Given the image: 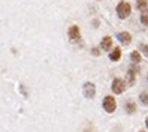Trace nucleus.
<instances>
[{
    "mask_svg": "<svg viewBox=\"0 0 148 132\" xmlns=\"http://www.w3.org/2000/svg\"><path fill=\"white\" fill-rule=\"evenodd\" d=\"M109 59H111L112 62H118V60L121 59V50H120L118 47H115L114 50L111 51V54H109Z\"/></svg>",
    "mask_w": 148,
    "mask_h": 132,
    "instance_id": "8",
    "label": "nucleus"
},
{
    "mask_svg": "<svg viewBox=\"0 0 148 132\" xmlns=\"http://www.w3.org/2000/svg\"><path fill=\"white\" fill-rule=\"evenodd\" d=\"M145 125H147V128H148V119H147V122H145Z\"/></svg>",
    "mask_w": 148,
    "mask_h": 132,
    "instance_id": "16",
    "label": "nucleus"
},
{
    "mask_svg": "<svg viewBox=\"0 0 148 132\" xmlns=\"http://www.w3.org/2000/svg\"><path fill=\"white\" fill-rule=\"evenodd\" d=\"M130 57H132V60L135 62V63H139V62H141V54H139L138 51H133L132 54H130Z\"/></svg>",
    "mask_w": 148,
    "mask_h": 132,
    "instance_id": "13",
    "label": "nucleus"
},
{
    "mask_svg": "<svg viewBox=\"0 0 148 132\" xmlns=\"http://www.w3.org/2000/svg\"><path fill=\"white\" fill-rule=\"evenodd\" d=\"M141 23L148 27V9L142 11V14H141Z\"/></svg>",
    "mask_w": 148,
    "mask_h": 132,
    "instance_id": "10",
    "label": "nucleus"
},
{
    "mask_svg": "<svg viewBox=\"0 0 148 132\" xmlns=\"http://www.w3.org/2000/svg\"><path fill=\"white\" fill-rule=\"evenodd\" d=\"M79 27L78 26H71V29H69V38H71L72 41L75 39H79Z\"/></svg>",
    "mask_w": 148,
    "mask_h": 132,
    "instance_id": "7",
    "label": "nucleus"
},
{
    "mask_svg": "<svg viewBox=\"0 0 148 132\" xmlns=\"http://www.w3.org/2000/svg\"><path fill=\"white\" fill-rule=\"evenodd\" d=\"M136 6L139 11H145L147 9V0H136Z\"/></svg>",
    "mask_w": 148,
    "mask_h": 132,
    "instance_id": "11",
    "label": "nucleus"
},
{
    "mask_svg": "<svg viewBox=\"0 0 148 132\" xmlns=\"http://www.w3.org/2000/svg\"><path fill=\"white\" fill-rule=\"evenodd\" d=\"M127 113H135V110H136V105H135V102H129V104H126V108H124Z\"/></svg>",
    "mask_w": 148,
    "mask_h": 132,
    "instance_id": "12",
    "label": "nucleus"
},
{
    "mask_svg": "<svg viewBox=\"0 0 148 132\" xmlns=\"http://www.w3.org/2000/svg\"><path fill=\"white\" fill-rule=\"evenodd\" d=\"M130 12H132V6H130L129 2H120L118 6H117V15L120 17L121 20L127 18V17L130 15Z\"/></svg>",
    "mask_w": 148,
    "mask_h": 132,
    "instance_id": "1",
    "label": "nucleus"
},
{
    "mask_svg": "<svg viewBox=\"0 0 148 132\" xmlns=\"http://www.w3.org/2000/svg\"><path fill=\"white\" fill-rule=\"evenodd\" d=\"M139 48H141V51H144L145 56H148V44H141V45H139Z\"/></svg>",
    "mask_w": 148,
    "mask_h": 132,
    "instance_id": "15",
    "label": "nucleus"
},
{
    "mask_svg": "<svg viewBox=\"0 0 148 132\" xmlns=\"http://www.w3.org/2000/svg\"><path fill=\"white\" fill-rule=\"evenodd\" d=\"M141 132H145V131H141Z\"/></svg>",
    "mask_w": 148,
    "mask_h": 132,
    "instance_id": "18",
    "label": "nucleus"
},
{
    "mask_svg": "<svg viewBox=\"0 0 148 132\" xmlns=\"http://www.w3.org/2000/svg\"><path fill=\"white\" fill-rule=\"evenodd\" d=\"M84 96L85 98H94V95H96V87L93 83H85L84 84Z\"/></svg>",
    "mask_w": 148,
    "mask_h": 132,
    "instance_id": "4",
    "label": "nucleus"
},
{
    "mask_svg": "<svg viewBox=\"0 0 148 132\" xmlns=\"http://www.w3.org/2000/svg\"><path fill=\"white\" fill-rule=\"evenodd\" d=\"M117 38H118V41H120L121 44L127 45V44H130V41H132V35L127 33V32H121V33H118Z\"/></svg>",
    "mask_w": 148,
    "mask_h": 132,
    "instance_id": "5",
    "label": "nucleus"
},
{
    "mask_svg": "<svg viewBox=\"0 0 148 132\" xmlns=\"http://www.w3.org/2000/svg\"><path fill=\"white\" fill-rule=\"evenodd\" d=\"M126 89V83L123 80H120V78H115L114 81H112V92H114L115 95H120L123 93Z\"/></svg>",
    "mask_w": 148,
    "mask_h": 132,
    "instance_id": "3",
    "label": "nucleus"
},
{
    "mask_svg": "<svg viewBox=\"0 0 148 132\" xmlns=\"http://www.w3.org/2000/svg\"><path fill=\"white\" fill-rule=\"evenodd\" d=\"M141 102H142L144 105H148V93L144 92V93L141 95Z\"/></svg>",
    "mask_w": 148,
    "mask_h": 132,
    "instance_id": "14",
    "label": "nucleus"
},
{
    "mask_svg": "<svg viewBox=\"0 0 148 132\" xmlns=\"http://www.w3.org/2000/svg\"><path fill=\"white\" fill-rule=\"evenodd\" d=\"M85 132H94V131H90V129H87V131H85Z\"/></svg>",
    "mask_w": 148,
    "mask_h": 132,
    "instance_id": "17",
    "label": "nucleus"
},
{
    "mask_svg": "<svg viewBox=\"0 0 148 132\" xmlns=\"http://www.w3.org/2000/svg\"><path fill=\"white\" fill-rule=\"evenodd\" d=\"M136 74H138V69H136L135 66H130V69H129V84H130V86L135 84Z\"/></svg>",
    "mask_w": 148,
    "mask_h": 132,
    "instance_id": "9",
    "label": "nucleus"
},
{
    "mask_svg": "<svg viewBox=\"0 0 148 132\" xmlns=\"http://www.w3.org/2000/svg\"><path fill=\"white\" fill-rule=\"evenodd\" d=\"M112 47V38L111 36H105L102 41H100V48L105 50V51H109Z\"/></svg>",
    "mask_w": 148,
    "mask_h": 132,
    "instance_id": "6",
    "label": "nucleus"
},
{
    "mask_svg": "<svg viewBox=\"0 0 148 132\" xmlns=\"http://www.w3.org/2000/svg\"><path fill=\"white\" fill-rule=\"evenodd\" d=\"M103 108H105L106 113H114L115 108H117V102L114 99V96H106L103 99Z\"/></svg>",
    "mask_w": 148,
    "mask_h": 132,
    "instance_id": "2",
    "label": "nucleus"
}]
</instances>
